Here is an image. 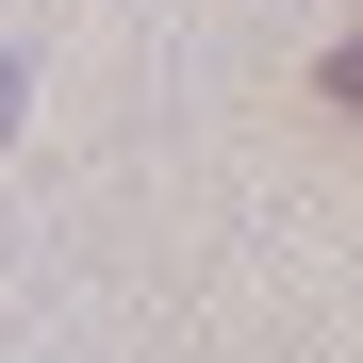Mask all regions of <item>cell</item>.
<instances>
[{"label":"cell","instance_id":"obj_1","mask_svg":"<svg viewBox=\"0 0 363 363\" xmlns=\"http://www.w3.org/2000/svg\"><path fill=\"white\" fill-rule=\"evenodd\" d=\"M314 83H330V116H363V17L330 33V67H314Z\"/></svg>","mask_w":363,"mask_h":363},{"label":"cell","instance_id":"obj_2","mask_svg":"<svg viewBox=\"0 0 363 363\" xmlns=\"http://www.w3.org/2000/svg\"><path fill=\"white\" fill-rule=\"evenodd\" d=\"M0 116H17V67H0Z\"/></svg>","mask_w":363,"mask_h":363}]
</instances>
